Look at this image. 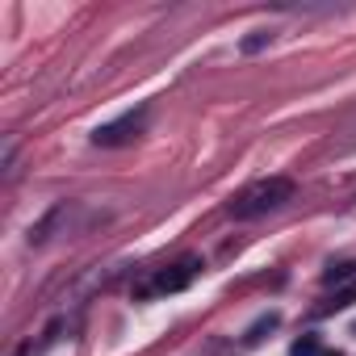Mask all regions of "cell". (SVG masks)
Returning <instances> with one entry per match:
<instances>
[{"mask_svg":"<svg viewBox=\"0 0 356 356\" xmlns=\"http://www.w3.org/2000/svg\"><path fill=\"white\" fill-rule=\"evenodd\" d=\"M143 130H147V105H138V109H130V113L105 122V126H97V130H92V143H97V147H126V143H134Z\"/></svg>","mask_w":356,"mask_h":356,"instance_id":"3957f363","label":"cell"},{"mask_svg":"<svg viewBox=\"0 0 356 356\" xmlns=\"http://www.w3.org/2000/svg\"><path fill=\"white\" fill-rule=\"evenodd\" d=\"M323 356H339V352H323Z\"/></svg>","mask_w":356,"mask_h":356,"instance_id":"30bf717a","label":"cell"},{"mask_svg":"<svg viewBox=\"0 0 356 356\" xmlns=\"http://www.w3.org/2000/svg\"><path fill=\"white\" fill-rule=\"evenodd\" d=\"M285 202H293V181H289V176H264V181L248 185V189L231 202V218L252 222V218H264V214L281 210Z\"/></svg>","mask_w":356,"mask_h":356,"instance_id":"6da1fadb","label":"cell"},{"mask_svg":"<svg viewBox=\"0 0 356 356\" xmlns=\"http://www.w3.org/2000/svg\"><path fill=\"white\" fill-rule=\"evenodd\" d=\"M63 214H67V206H55V210H51V214L38 222V227H30V243H47V235L55 231V222H59Z\"/></svg>","mask_w":356,"mask_h":356,"instance_id":"5b68a950","label":"cell"},{"mask_svg":"<svg viewBox=\"0 0 356 356\" xmlns=\"http://www.w3.org/2000/svg\"><path fill=\"white\" fill-rule=\"evenodd\" d=\"M202 273V260L197 256H185V260H176L168 268H159L147 285H138V298H151V293H181L193 285V277Z\"/></svg>","mask_w":356,"mask_h":356,"instance_id":"7a4b0ae2","label":"cell"},{"mask_svg":"<svg viewBox=\"0 0 356 356\" xmlns=\"http://www.w3.org/2000/svg\"><path fill=\"white\" fill-rule=\"evenodd\" d=\"M352 302H356V281H352L348 289H339V293H335V298H331L327 306H318V314H331V310H348Z\"/></svg>","mask_w":356,"mask_h":356,"instance_id":"52a82bcc","label":"cell"},{"mask_svg":"<svg viewBox=\"0 0 356 356\" xmlns=\"http://www.w3.org/2000/svg\"><path fill=\"white\" fill-rule=\"evenodd\" d=\"M289 356H323V352H318V339L314 335H302V339H293Z\"/></svg>","mask_w":356,"mask_h":356,"instance_id":"9c48e42d","label":"cell"},{"mask_svg":"<svg viewBox=\"0 0 356 356\" xmlns=\"http://www.w3.org/2000/svg\"><path fill=\"white\" fill-rule=\"evenodd\" d=\"M343 281H356V260H339L323 273V285H343Z\"/></svg>","mask_w":356,"mask_h":356,"instance_id":"8992f818","label":"cell"},{"mask_svg":"<svg viewBox=\"0 0 356 356\" xmlns=\"http://www.w3.org/2000/svg\"><path fill=\"white\" fill-rule=\"evenodd\" d=\"M268 42H273V34H268V30H256V34H248V38L239 42V51H243V55H256V51H264Z\"/></svg>","mask_w":356,"mask_h":356,"instance_id":"ba28073f","label":"cell"},{"mask_svg":"<svg viewBox=\"0 0 356 356\" xmlns=\"http://www.w3.org/2000/svg\"><path fill=\"white\" fill-rule=\"evenodd\" d=\"M277 323H281V314L277 310H268V314H260L248 331H243V343H256V339H264L268 331H277Z\"/></svg>","mask_w":356,"mask_h":356,"instance_id":"277c9868","label":"cell"},{"mask_svg":"<svg viewBox=\"0 0 356 356\" xmlns=\"http://www.w3.org/2000/svg\"><path fill=\"white\" fill-rule=\"evenodd\" d=\"M352 331H356V327H352Z\"/></svg>","mask_w":356,"mask_h":356,"instance_id":"8fae6325","label":"cell"}]
</instances>
